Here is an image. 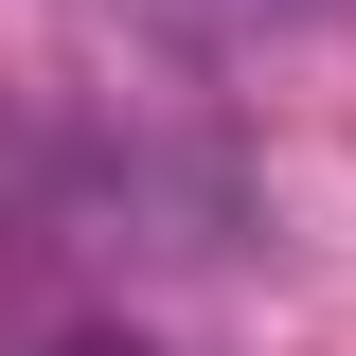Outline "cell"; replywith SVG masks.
<instances>
[{
    "label": "cell",
    "mask_w": 356,
    "mask_h": 356,
    "mask_svg": "<svg viewBox=\"0 0 356 356\" xmlns=\"http://www.w3.org/2000/svg\"><path fill=\"white\" fill-rule=\"evenodd\" d=\"M72 356H143V339H72Z\"/></svg>",
    "instance_id": "1"
}]
</instances>
